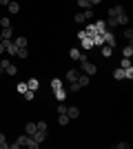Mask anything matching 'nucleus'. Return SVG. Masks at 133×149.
Returning <instances> with one entry per match:
<instances>
[{"mask_svg": "<svg viewBox=\"0 0 133 149\" xmlns=\"http://www.w3.org/2000/svg\"><path fill=\"white\" fill-rule=\"evenodd\" d=\"M80 62V69H82L87 76H93L95 71H98V67H95V62H91V60H87V58H82V60H78Z\"/></svg>", "mask_w": 133, "mask_h": 149, "instance_id": "f257e3e1", "label": "nucleus"}, {"mask_svg": "<svg viewBox=\"0 0 133 149\" xmlns=\"http://www.w3.org/2000/svg\"><path fill=\"white\" fill-rule=\"evenodd\" d=\"M0 60H2V71H5L7 76H16V74H18V69H16L13 62H9L7 58H0Z\"/></svg>", "mask_w": 133, "mask_h": 149, "instance_id": "f03ea898", "label": "nucleus"}, {"mask_svg": "<svg viewBox=\"0 0 133 149\" xmlns=\"http://www.w3.org/2000/svg\"><path fill=\"white\" fill-rule=\"evenodd\" d=\"M5 54L7 56H18V47L13 40H5Z\"/></svg>", "mask_w": 133, "mask_h": 149, "instance_id": "7ed1b4c3", "label": "nucleus"}, {"mask_svg": "<svg viewBox=\"0 0 133 149\" xmlns=\"http://www.w3.org/2000/svg\"><path fill=\"white\" fill-rule=\"evenodd\" d=\"M102 40H104V45H109V47H115V36L111 33V29L102 31Z\"/></svg>", "mask_w": 133, "mask_h": 149, "instance_id": "20e7f679", "label": "nucleus"}, {"mask_svg": "<svg viewBox=\"0 0 133 149\" xmlns=\"http://www.w3.org/2000/svg\"><path fill=\"white\" fill-rule=\"evenodd\" d=\"M67 116H69L71 120L80 118V109H78V107H69V105H67Z\"/></svg>", "mask_w": 133, "mask_h": 149, "instance_id": "39448f33", "label": "nucleus"}, {"mask_svg": "<svg viewBox=\"0 0 133 149\" xmlns=\"http://www.w3.org/2000/svg\"><path fill=\"white\" fill-rule=\"evenodd\" d=\"M122 11H124V7H122V5H113L111 9H109V18H115V16H120Z\"/></svg>", "mask_w": 133, "mask_h": 149, "instance_id": "423d86ee", "label": "nucleus"}, {"mask_svg": "<svg viewBox=\"0 0 133 149\" xmlns=\"http://www.w3.org/2000/svg\"><path fill=\"white\" fill-rule=\"evenodd\" d=\"M100 56H102V58H111V56H113V47L102 45V47H100Z\"/></svg>", "mask_w": 133, "mask_h": 149, "instance_id": "0eeeda50", "label": "nucleus"}, {"mask_svg": "<svg viewBox=\"0 0 133 149\" xmlns=\"http://www.w3.org/2000/svg\"><path fill=\"white\" fill-rule=\"evenodd\" d=\"M78 74H80V71H76V69H69V71L64 74V80H67V82H76V80H78Z\"/></svg>", "mask_w": 133, "mask_h": 149, "instance_id": "6e6552de", "label": "nucleus"}, {"mask_svg": "<svg viewBox=\"0 0 133 149\" xmlns=\"http://www.w3.org/2000/svg\"><path fill=\"white\" fill-rule=\"evenodd\" d=\"M13 42H16V47H18V49H22V47H29V40H27V36H18Z\"/></svg>", "mask_w": 133, "mask_h": 149, "instance_id": "1a4fd4ad", "label": "nucleus"}, {"mask_svg": "<svg viewBox=\"0 0 133 149\" xmlns=\"http://www.w3.org/2000/svg\"><path fill=\"white\" fill-rule=\"evenodd\" d=\"M69 58L71 60H80V58H82V49H78V47L69 49Z\"/></svg>", "mask_w": 133, "mask_h": 149, "instance_id": "9d476101", "label": "nucleus"}, {"mask_svg": "<svg viewBox=\"0 0 133 149\" xmlns=\"http://www.w3.org/2000/svg\"><path fill=\"white\" fill-rule=\"evenodd\" d=\"M38 87H40L38 78H29V80H27V89H31V91H38Z\"/></svg>", "mask_w": 133, "mask_h": 149, "instance_id": "9b49d317", "label": "nucleus"}, {"mask_svg": "<svg viewBox=\"0 0 133 149\" xmlns=\"http://www.w3.org/2000/svg\"><path fill=\"white\" fill-rule=\"evenodd\" d=\"M115 20H118V25L127 27V25H129V16H127V11H122L120 16H115Z\"/></svg>", "mask_w": 133, "mask_h": 149, "instance_id": "f8f14e48", "label": "nucleus"}, {"mask_svg": "<svg viewBox=\"0 0 133 149\" xmlns=\"http://www.w3.org/2000/svg\"><path fill=\"white\" fill-rule=\"evenodd\" d=\"M93 29H95V33H102V31H107V22L98 20V22H93Z\"/></svg>", "mask_w": 133, "mask_h": 149, "instance_id": "ddd939ff", "label": "nucleus"}, {"mask_svg": "<svg viewBox=\"0 0 133 149\" xmlns=\"http://www.w3.org/2000/svg\"><path fill=\"white\" fill-rule=\"evenodd\" d=\"M7 9H9V13H18L20 11V2H18V0H13V2L7 5Z\"/></svg>", "mask_w": 133, "mask_h": 149, "instance_id": "4468645a", "label": "nucleus"}, {"mask_svg": "<svg viewBox=\"0 0 133 149\" xmlns=\"http://www.w3.org/2000/svg\"><path fill=\"white\" fill-rule=\"evenodd\" d=\"M0 33H2V40H11V36H13V27H5Z\"/></svg>", "mask_w": 133, "mask_h": 149, "instance_id": "2eb2a0df", "label": "nucleus"}, {"mask_svg": "<svg viewBox=\"0 0 133 149\" xmlns=\"http://www.w3.org/2000/svg\"><path fill=\"white\" fill-rule=\"evenodd\" d=\"M33 138H36V143H44V140H47V131H40V129H36Z\"/></svg>", "mask_w": 133, "mask_h": 149, "instance_id": "dca6fc26", "label": "nucleus"}, {"mask_svg": "<svg viewBox=\"0 0 133 149\" xmlns=\"http://www.w3.org/2000/svg\"><path fill=\"white\" fill-rule=\"evenodd\" d=\"M80 42H82V49L84 51H89V49H93V40H91V38H82V40H80Z\"/></svg>", "mask_w": 133, "mask_h": 149, "instance_id": "f3484780", "label": "nucleus"}, {"mask_svg": "<svg viewBox=\"0 0 133 149\" xmlns=\"http://www.w3.org/2000/svg\"><path fill=\"white\" fill-rule=\"evenodd\" d=\"M78 85H80V87H87V85H89V76L87 74H78Z\"/></svg>", "mask_w": 133, "mask_h": 149, "instance_id": "a211bd4d", "label": "nucleus"}, {"mask_svg": "<svg viewBox=\"0 0 133 149\" xmlns=\"http://www.w3.org/2000/svg\"><path fill=\"white\" fill-rule=\"evenodd\" d=\"M122 36L127 38V42H129V45H133V29H131L129 25H127V29H124V33H122Z\"/></svg>", "mask_w": 133, "mask_h": 149, "instance_id": "6ab92c4d", "label": "nucleus"}, {"mask_svg": "<svg viewBox=\"0 0 133 149\" xmlns=\"http://www.w3.org/2000/svg\"><path fill=\"white\" fill-rule=\"evenodd\" d=\"M69 123H71V118L67 116V113H58V125H62V127H64V125H69Z\"/></svg>", "mask_w": 133, "mask_h": 149, "instance_id": "aec40b11", "label": "nucleus"}, {"mask_svg": "<svg viewBox=\"0 0 133 149\" xmlns=\"http://www.w3.org/2000/svg\"><path fill=\"white\" fill-rule=\"evenodd\" d=\"M91 40H93V47H102V45H104V40H102V33H95V36H91Z\"/></svg>", "mask_w": 133, "mask_h": 149, "instance_id": "412c9836", "label": "nucleus"}, {"mask_svg": "<svg viewBox=\"0 0 133 149\" xmlns=\"http://www.w3.org/2000/svg\"><path fill=\"white\" fill-rule=\"evenodd\" d=\"M36 129H38V127H36V123H27V127H25V134L33 136V134H36Z\"/></svg>", "mask_w": 133, "mask_h": 149, "instance_id": "4be33fe9", "label": "nucleus"}, {"mask_svg": "<svg viewBox=\"0 0 133 149\" xmlns=\"http://www.w3.org/2000/svg\"><path fill=\"white\" fill-rule=\"evenodd\" d=\"M53 93H56V98H58V100H60V102H62V100H64V98H67V91H64V89H62V87H60V89H53Z\"/></svg>", "mask_w": 133, "mask_h": 149, "instance_id": "5701e85b", "label": "nucleus"}, {"mask_svg": "<svg viewBox=\"0 0 133 149\" xmlns=\"http://www.w3.org/2000/svg\"><path fill=\"white\" fill-rule=\"evenodd\" d=\"M120 69H133V65H131V58H124V56H122V62H120Z\"/></svg>", "mask_w": 133, "mask_h": 149, "instance_id": "b1692460", "label": "nucleus"}, {"mask_svg": "<svg viewBox=\"0 0 133 149\" xmlns=\"http://www.w3.org/2000/svg\"><path fill=\"white\" fill-rule=\"evenodd\" d=\"M122 56H124V58H131L133 56V45H127V47L122 49Z\"/></svg>", "mask_w": 133, "mask_h": 149, "instance_id": "393cba45", "label": "nucleus"}, {"mask_svg": "<svg viewBox=\"0 0 133 149\" xmlns=\"http://www.w3.org/2000/svg\"><path fill=\"white\" fill-rule=\"evenodd\" d=\"M22 96H25V100H27V102H31V100L36 98V91H31V89H27V91L22 93Z\"/></svg>", "mask_w": 133, "mask_h": 149, "instance_id": "a878e982", "label": "nucleus"}, {"mask_svg": "<svg viewBox=\"0 0 133 149\" xmlns=\"http://www.w3.org/2000/svg\"><path fill=\"white\" fill-rule=\"evenodd\" d=\"M27 56H29V47H22V49H18V56L16 58H22V60H25Z\"/></svg>", "mask_w": 133, "mask_h": 149, "instance_id": "bb28decb", "label": "nucleus"}, {"mask_svg": "<svg viewBox=\"0 0 133 149\" xmlns=\"http://www.w3.org/2000/svg\"><path fill=\"white\" fill-rule=\"evenodd\" d=\"M62 87V80L60 78H51V89H60Z\"/></svg>", "mask_w": 133, "mask_h": 149, "instance_id": "cd10ccee", "label": "nucleus"}, {"mask_svg": "<svg viewBox=\"0 0 133 149\" xmlns=\"http://www.w3.org/2000/svg\"><path fill=\"white\" fill-rule=\"evenodd\" d=\"M73 20H76L78 25H84V22H87V18H84V13H82V11H80V13H76V18H73Z\"/></svg>", "mask_w": 133, "mask_h": 149, "instance_id": "c85d7f7f", "label": "nucleus"}, {"mask_svg": "<svg viewBox=\"0 0 133 149\" xmlns=\"http://www.w3.org/2000/svg\"><path fill=\"white\" fill-rule=\"evenodd\" d=\"M16 91H18V93H25V91H27V82H25V80L18 82V85H16Z\"/></svg>", "mask_w": 133, "mask_h": 149, "instance_id": "c756f323", "label": "nucleus"}, {"mask_svg": "<svg viewBox=\"0 0 133 149\" xmlns=\"http://www.w3.org/2000/svg\"><path fill=\"white\" fill-rule=\"evenodd\" d=\"M113 78H115V80H122V78H124V69H115V71H113Z\"/></svg>", "mask_w": 133, "mask_h": 149, "instance_id": "7c9ffc66", "label": "nucleus"}, {"mask_svg": "<svg viewBox=\"0 0 133 149\" xmlns=\"http://www.w3.org/2000/svg\"><path fill=\"white\" fill-rule=\"evenodd\" d=\"M9 147V143H7V136L5 134H0V149H7Z\"/></svg>", "mask_w": 133, "mask_h": 149, "instance_id": "2f4dec72", "label": "nucleus"}, {"mask_svg": "<svg viewBox=\"0 0 133 149\" xmlns=\"http://www.w3.org/2000/svg\"><path fill=\"white\" fill-rule=\"evenodd\" d=\"M82 13H84V18H87V20L93 18V9H91V7H89V9H82Z\"/></svg>", "mask_w": 133, "mask_h": 149, "instance_id": "473e14b6", "label": "nucleus"}, {"mask_svg": "<svg viewBox=\"0 0 133 149\" xmlns=\"http://www.w3.org/2000/svg\"><path fill=\"white\" fill-rule=\"evenodd\" d=\"M76 2H78L80 9H89V7H91V5H89V0H76Z\"/></svg>", "mask_w": 133, "mask_h": 149, "instance_id": "72a5a7b5", "label": "nucleus"}, {"mask_svg": "<svg viewBox=\"0 0 133 149\" xmlns=\"http://www.w3.org/2000/svg\"><path fill=\"white\" fill-rule=\"evenodd\" d=\"M0 27L5 29V27H11V20L9 18H0Z\"/></svg>", "mask_w": 133, "mask_h": 149, "instance_id": "f704fd0d", "label": "nucleus"}, {"mask_svg": "<svg viewBox=\"0 0 133 149\" xmlns=\"http://www.w3.org/2000/svg\"><path fill=\"white\" fill-rule=\"evenodd\" d=\"M115 147H118V149H129V147H131V143H127V140H122V143H118Z\"/></svg>", "mask_w": 133, "mask_h": 149, "instance_id": "c9c22d12", "label": "nucleus"}, {"mask_svg": "<svg viewBox=\"0 0 133 149\" xmlns=\"http://www.w3.org/2000/svg\"><path fill=\"white\" fill-rule=\"evenodd\" d=\"M36 127H38L40 131H47V123H44V120H40V123H36Z\"/></svg>", "mask_w": 133, "mask_h": 149, "instance_id": "e433bc0d", "label": "nucleus"}, {"mask_svg": "<svg viewBox=\"0 0 133 149\" xmlns=\"http://www.w3.org/2000/svg\"><path fill=\"white\" fill-rule=\"evenodd\" d=\"M87 36H89V33H87L84 29H82V31H78V40H82V38H87Z\"/></svg>", "mask_w": 133, "mask_h": 149, "instance_id": "4c0bfd02", "label": "nucleus"}, {"mask_svg": "<svg viewBox=\"0 0 133 149\" xmlns=\"http://www.w3.org/2000/svg\"><path fill=\"white\" fill-rule=\"evenodd\" d=\"M58 113H67V105H58Z\"/></svg>", "mask_w": 133, "mask_h": 149, "instance_id": "58836bf2", "label": "nucleus"}, {"mask_svg": "<svg viewBox=\"0 0 133 149\" xmlns=\"http://www.w3.org/2000/svg\"><path fill=\"white\" fill-rule=\"evenodd\" d=\"M5 54V40H0V56Z\"/></svg>", "mask_w": 133, "mask_h": 149, "instance_id": "ea45409f", "label": "nucleus"}, {"mask_svg": "<svg viewBox=\"0 0 133 149\" xmlns=\"http://www.w3.org/2000/svg\"><path fill=\"white\" fill-rule=\"evenodd\" d=\"M100 2H102V0H89V5H91V7H93V5H100Z\"/></svg>", "mask_w": 133, "mask_h": 149, "instance_id": "a19ab883", "label": "nucleus"}, {"mask_svg": "<svg viewBox=\"0 0 133 149\" xmlns=\"http://www.w3.org/2000/svg\"><path fill=\"white\" fill-rule=\"evenodd\" d=\"M0 71H2V60H0Z\"/></svg>", "mask_w": 133, "mask_h": 149, "instance_id": "79ce46f5", "label": "nucleus"}, {"mask_svg": "<svg viewBox=\"0 0 133 149\" xmlns=\"http://www.w3.org/2000/svg\"><path fill=\"white\" fill-rule=\"evenodd\" d=\"M0 40H2V33H0Z\"/></svg>", "mask_w": 133, "mask_h": 149, "instance_id": "37998d69", "label": "nucleus"}, {"mask_svg": "<svg viewBox=\"0 0 133 149\" xmlns=\"http://www.w3.org/2000/svg\"><path fill=\"white\" fill-rule=\"evenodd\" d=\"M9 2H13V0H9Z\"/></svg>", "mask_w": 133, "mask_h": 149, "instance_id": "c03bdc74", "label": "nucleus"}]
</instances>
